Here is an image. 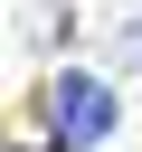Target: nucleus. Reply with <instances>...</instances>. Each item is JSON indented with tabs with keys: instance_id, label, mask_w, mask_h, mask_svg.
Segmentation results:
<instances>
[{
	"instance_id": "2",
	"label": "nucleus",
	"mask_w": 142,
	"mask_h": 152,
	"mask_svg": "<svg viewBox=\"0 0 142 152\" xmlns=\"http://www.w3.org/2000/svg\"><path fill=\"white\" fill-rule=\"evenodd\" d=\"M28 38H38V48H66V38H76V10L38 0V10H28Z\"/></svg>"
},
{
	"instance_id": "1",
	"label": "nucleus",
	"mask_w": 142,
	"mask_h": 152,
	"mask_svg": "<svg viewBox=\"0 0 142 152\" xmlns=\"http://www.w3.org/2000/svg\"><path fill=\"white\" fill-rule=\"evenodd\" d=\"M114 86L104 76H85V66H66L57 86H47V133H57V152H95L104 133H114Z\"/></svg>"
}]
</instances>
